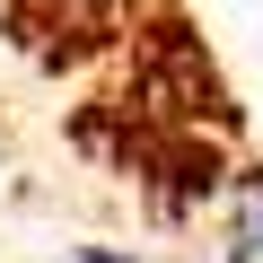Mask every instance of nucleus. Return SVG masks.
Wrapping results in <instances>:
<instances>
[{"label": "nucleus", "mask_w": 263, "mask_h": 263, "mask_svg": "<svg viewBox=\"0 0 263 263\" xmlns=\"http://www.w3.org/2000/svg\"><path fill=\"white\" fill-rule=\"evenodd\" d=\"M228 263H263V167L237 176V211H228Z\"/></svg>", "instance_id": "f257e3e1"}]
</instances>
